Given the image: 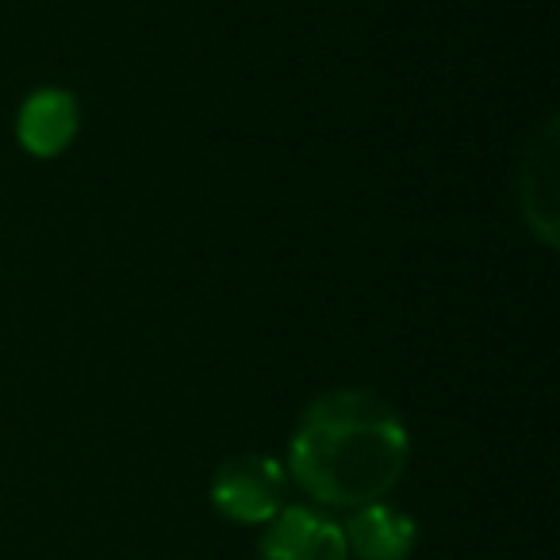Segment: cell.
Here are the masks:
<instances>
[{"instance_id":"obj_1","label":"cell","mask_w":560,"mask_h":560,"mask_svg":"<svg viewBox=\"0 0 560 560\" xmlns=\"http://www.w3.org/2000/svg\"><path fill=\"white\" fill-rule=\"evenodd\" d=\"M411 434L376 392H327L300 415L289 442V472L315 503H381L407 472Z\"/></svg>"},{"instance_id":"obj_4","label":"cell","mask_w":560,"mask_h":560,"mask_svg":"<svg viewBox=\"0 0 560 560\" xmlns=\"http://www.w3.org/2000/svg\"><path fill=\"white\" fill-rule=\"evenodd\" d=\"M261 560H350L342 526L312 506H284L277 518L265 522L257 541Z\"/></svg>"},{"instance_id":"obj_2","label":"cell","mask_w":560,"mask_h":560,"mask_svg":"<svg viewBox=\"0 0 560 560\" xmlns=\"http://www.w3.org/2000/svg\"><path fill=\"white\" fill-rule=\"evenodd\" d=\"M289 472L269 453H238L211 476V506L242 526H265L284 511Z\"/></svg>"},{"instance_id":"obj_5","label":"cell","mask_w":560,"mask_h":560,"mask_svg":"<svg viewBox=\"0 0 560 560\" xmlns=\"http://www.w3.org/2000/svg\"><path fill=\"white\" fill-rule=\"evenodd\" d=\"M81 127V104L66 89H35L16 116V135L20 147L32 158H58L62 150H70V142L78 139Z\"/></svg>"},{"instance_id":"obj_3","label":"cell","mask_w":560,"mask_h":560,"mask_svg":"<svg viewBox=\"0 0 560 560\" xmlns=\"http://www.w3.org/2000/svg\"><path fill=\"white\" fill-rule=\"evenodd\" d=\"M518 208L526 226L537 234L541 246L560 242V124L557 116L541 119L526 142L518 173Z\"/></svg>"},{"instance_id":"obj_6","label":"cell","mask_w":560,"mask_h":560,"mask_svg":"<svg viewBox=\"0 0 560 560\" xmlns=\"http://www.w3.org/2000/svg\"><path fill=\"white\" fill-rule=\"evenodd\" d=\"M346 549L358 560H407L415 552L419 541V526L407 511L399 506L381 503H365L353 506V514L342 526Z\"/></svg>"}]
</instances>
